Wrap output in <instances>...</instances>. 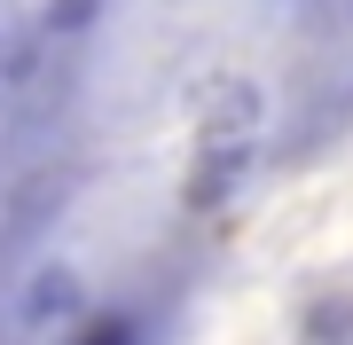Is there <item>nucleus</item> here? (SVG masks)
I'll use <instances>...</instances> for the list:
<instances>
[{
	"mask_svg": "<svg viewBox=\"0 0 353 345\" xmlns=\"http://www.w3.org/2000/svg\"><path fill=\"white\" fill-rule=\"evenodd\" d=\"M299 345H353V291L330 282L299 306Z\"/></svg>",
	"mask_w": 353,
	"mask_h": 345,
	"instance_id": "obj_1",
	"label": "nucleus"
},
{
	"mask_svg": "<svg viewBox=\"0 0 353 345\" xmlns=\"http://www.w3.org/2000/svg\"><path fill=\"white\" fill-rule=\"evenodd\" d=\"M24 306H32L39 322H55V314H71V306H79V282L55 267V275H39V282H32V298H24Z\"/></svg>",
	"mask_w": 353,
	"mask_h": 345,
	"instance_id": "obj_2",
	"label": "nucleus"
},
{
	"mask_svg": "<svg viewBox=\"0 0 353 345\" xmlns=\"http://www.w3.org/2000/svg\"><path fill=\"white\" fill-rule=\"evenodd\" d=\"M71 345H141V322H126V314H94V322H79V330H71Z\"/></svg>",
	"mask_w": 353,
	"mask_h": 345,
	"instance_id": "obj_3",
	"label": "nucleus"
}]
</instances>
